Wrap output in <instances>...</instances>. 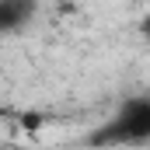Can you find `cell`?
I'll use <instances>...</instances> for the list:
<instances>
[{
    "label": "cell",
    "instance_id": "4",
    "mask_svg": "<svg viewBox=\"0 0 150 150\" xmlns=\"http://www.w3.org/2000/svg\"><path fill=\"white\" fill-rule=\"evenodd\" d=\"M11 150H28V147H11Z\"/></svg>",
    "mask_w": 150,
    "mask_h": 150
},
{
    "label": "cell",
    "instance_id": "1",
    "mask_svg": "<svg viewBox=\"0 0 150 150\" xmlns=\"http://www.w3.org/2000/svg\"><path fill=\"white\" fill-rule=\"evenodd\" d=\"M150 143V98H129L119 112L91 133V147H140Z\"/></svg>",
    "mask_w": 150,
    "mask_h": 150
},
{
    "label": "cell",
    "instance_id": "2",
    "mask_svg": "<svg viewBox=\"0 0 150 150\" xmlns=\"http://www.w3.org/2000/svg\"><path fill=\"white\" fill-rule=\"evenodd\" d=\"M35 18V0H0V32L14 35Z\"/></svg>",
    "mask_w": 150,
    "mask_h": 150
},
{
    "label": "cell",
    "instance_id": "3",
    "mask_svg": "<svg viewBox=\"0 0 150 150\" xmlns=\"http://www.w3.org/2000/svg\"><path fill=\"white\" fill-rule=\"evenodd\" d=\"M140 32H143V38H147V42H150V14H147V18H143V21H140Z\"/></svg>",
    "mask_w": 150,
    "mask_h": 150
}]
</instances>
